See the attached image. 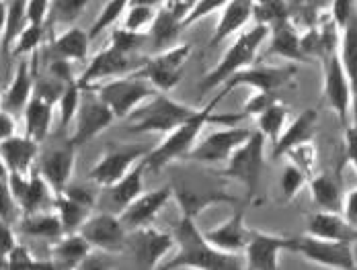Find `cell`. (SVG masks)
<instances>
[{
  "label": "cell",
  "mask_w": 357,
  "mask_h": 270,
  "mask_svg": "<svg viewBox=\"0 0 357 270\" xmlns=\"http://www.w3.org/2000/svg\"><path fill=\"white\" fill-rule=\"evenodd\" d=\"M175 254L162 262V269L195 270H241L245 269V256L214 248L197 225V219L181 215L173 230Z\"/></svg>",
  "instance_id": "obj_1"
},
{
  "label": "cell",
  "mask_w": 357,
  "mask_h": 270,
  "mask_svg": "<svg viewBox=\"0 0 357 270\" xmlns=\"http://www.w3.org/2000/svg\"><path fill=\"white\" fill-rule=\"evenodd\" d=\"M202 113H204V106L181 102L169 97V93H156L128 117L130 119L128 132L138 135H167L181 125L197 119Z\"/></svg>",
  "instance_id": "obj_2"
},
{
  "label": "cell",
  "mask_w": 357,
  "mask_h": 270,
  "mask_svg": "<svg viewBox=\"0 0 357 270\" xmlns=\"http://www.w3.org/2000/svg\"><path fill=\"white\" fill-rule=\"evenodd\" d=\"M269 35H271V27L265 23H257L249 31L238 33L234 43L220 58V62L210 72H206V76L197 84V93L199 95L210 93L218 86H222L230 76H234L243 68L255 64V60L261 51V45L269 39Z\"/></svg>",
  "instance_id": "obj_3"
},
{
  "label": "cell",
  "mask_w": 357,
  "mask_h": 270,
  "mask_svg": "<svg viewBox=\"0 0 357 270\" xmlns=\"http://www.w3.org/2000/svg\"><path fill=\"white\" fill-rule=\"evenodd\" d=\"M265 148H267V139L259 132H252L249 139L228 158L226 166L222 170L224 176L236 180L245 189V201L249 205L257 202L255 197L259 193V184L265 170Z\"/></svg>",
  "instance_id": "obj_4"
},
{
  "label": "cell",
  "mask_w": 357,
  "mask_h": 270,
  "mask_svg": "<svg viewBox=\"0 0 357 270\" xmlns=\"http://www.w3.org/2000/svg\"><path fill=\"white\" fill-rule=\"evenodd\" d=\"M93 88L113 111L115 119H128L138 106H142L150 97L158 93L138 70L105 80Z\"/></svg>",
  "instance_id": "obj_5"
},
{
  "label": "cell",
  "mask_w": 357,
  "mask_h": 270,
  "mask_svg": "<svg viewBox=\"0 0 357 270\" xmlns=\"http://www.w3.org/2000/svg\"><path fill=\"white\" fill-rule=\"evenodd\" d=\"M191 51H193L191 43H175L173 47H169L165 51L144 58L138 72L158 93H171L183 80L185 64H187Z\"/></svg>",
  "instance_id": "obj_6"
},
{
  "label": "cell",
  "mask_w": 357,
  "mask_h": 270,
  "mask_svg": "<svg viewBox=\"0 0 357 270\" xmlns=\"http://www.w3.org/2000/svg\"><path fill=\"white\" fill-rule=\"evenodd\" d=\"M113 121H115L113 111L97 95V90L82 88L80 104L72 121V134L68 135V139L80 150L82 145L91 143L97 135L103 134Z\"/></svg>",
  "instance_id": "obj_7"
},
{
  "label": "cell",
  "mask_w": 357,
  "mask_h": 270,
  "mask_svg": "<svg viewBox=\"0 0 357 270\" xmlns=\"http://www.w3.org/2000/svg\"><path fill=\"white\" fill-rule=\"evenodd\" d=\"M289 250L298 252L308 262L321 264L326 269H357V258L351 241H335V239H322L304 234V236L291 237Z\"/></svg>",
  "instance_id": "obj_8"
},
{
  "label": "cell",
  "mask_w": 357,
  "mask_h": 270,
  "mask_svg": "<svg viewBox=\"0 0 357 270\" xmlns=\"http://www.w3.org/2000/svg\"><path fill=\"white\" fill-rule=\"evenodd\" d=\"M175 250L173 232H162L154 225H144L128 234L126 252L132 254L138 269H158Z\"/></svg>",
  "instance_id": "obj_9"
},
{
  "label": "cell",
  "mask_w": 357,
  "mask_h": 270,
  "mask_svg": "<svg viewBox=\"0 0 357 270\" xmlns=\"http://www.w3.org/2000/svg\"><path fill=\"white\" fill-rule=\"evenodd\" d=\"M322 97L345 129L351 123L354 115V93L349 78L339 60V54H333L326 60H322Z\"/></svg>",
  "instance_id": "obj_10"
},
{
  "label": "cell",
  "mask_w": 357,
  "mask_h": 270,
  "mask_svg": "<svg viewBox=\"0 0 357 270\" xmlns=\"http://www.w3.org/2000/svg\"><path fill=\"white\" fill-rule=\"evenodd\" d=\"M250 134H252L250 129L241 127V125H228L224 129L212 132L206 137L197 139V143L189 152L187 160L206 164V166L226 164L228 158L249 139Z\"/></svg>",
  "instance_id": "obj_11"
},
{
  "label": "cell",
  "mask_w": 357,
  "mask_h": 270,
  "mask_svg": "<svg viewBox=\"0 0 357 270\" xmlns=\"http://www.w3.org/2000/svg\"><path fill=\"white\" fill-rule=\"evenodd\" d=\"M78 232L93 246V250L103 254H123L130 234L117 213L101 209L97 213H91Z\"/></svg>",
  "instance_id": "obj_12"
},
{
  "label": "cell",
  "mask_w": 357,
  "mask_h": 270,
  "mask_svg": "<svg viewBox=\"0 0 357 270\" xmlns=\"http://www.w3.org/2000/svg\"><path fill=\"white\" fill-rule=\"evenodd\" d=\"M150 150H146V145L140 143H115L109 145L107 150L101 154V158L95 162V166L89 170V180L99 186L105 189L109 184L117 182L128 170H132Z\"/></svg>",
  "instance_id": "obj_13"
},
{
  "label": "cell",
  "mask_w": 357,
  "mask_h": 270,
  "mask_svg": "<svg viewBox=\"0 0 357 270\" xmlns=\"http://www.w3.org/2000/svg\"><path fill=\"white\" fill-rule=\"evenodd\" d=\"M76 152L78 148L68 137L64 141L50 145L45 152H39L36 170L45 178V182L52 186L56 195L62 193L70 184L74 166H76Z\"/></svg>",
  "instance_id": "obj_14"
},
{
  "label": "cell",
  "mask_w": 357,
  "mask_h": 270,
  "mask_svg": "<svg viewBox=\"0 0 357 270\" xmlns=\"http://www.w3.org/2000/svg\"><path fill=\"white\" fill-rule=\"evenodd\" d=\"M296 66H247L234 76H230L218 95L226 97L234 88L249 86L252 90H265V93H275L289 84L296 76Z\"/></svg>",
  "instance_id": "obj_15"
},
{
  "label": "cell",
  "mask_w": 357,
  "mask_h": 270,
  "mask_svg": "<svg viewBox=\"0 0 357 270\" xmlns=\"http://www.w3.org/2000/svg\"><path fill=\"white\" fill-rule=\"evenodd\" d=\"M142 62L134 64V56H128L119 49H115L113 45L103 47L99 54H95L89 64L84 68V72L80 74V78H76L80 88H93L105 80L130 74L134 70H138Z\"/></svg>",
  "instance_id": "obj_16"
},
{
  "label": "cell",
  "mask_w": 357,
  "mask_h": 270,
  "mask_svg": "<svg viewBox=\"0 0 357 270\" xmlns=\"http://www.w3.org/2000/svg\"><path fill=\"white\" fill-rule=\"evenodd\" d=\"M8 186L17 199V205L21 209V215H29L43 209H54L56 193L45 182V178L33 170L29 174H8Z\"/></svg>",
  "instance_id": "obj_17"
},
{
  "label": "cell",
  "mask_w": 357,
  "mask_h": 270,
  "mask_svg": "<svg viewBox=\"0 0 357 270\" xmlns=\"http://www.w3.org/2000/svg\"><path fill=\"white\" fill-rule=\"evenodd\" d=\"M146 158V156H144ZM140 160L132 170H128L117 182L101 189L99 199H97V209L101 211H111V213H121L132 201H136L144 193V176L148 172L146 160Z\"/></svg>",
  "instance_id": "obj_18"
},
{
  "label": "cell",
  "mask_w": 357,
  "mask_h": 270,
  "mask_svg": "<svg viewBox=\"0 0 357 270\" xmlns=\"http://www.w3.org/2000/svg\"><path fill=\"white\" fill-rule=\"evenodd\" d=\"M289 246H291V237L250 230L249 241L243 252L245 269L278 270L280 269V256L284 250H289Z\"/></svg>",
  "instance_id": "obj_19"
},
{
  "label": "cell",
  "mask_w": 357,
  "mask_h": 270,
  "mask_svg": "<svg viewBox=\"0 0 357 270\" xmlns=\"http://www.w3.org/2000/svg\"><path fill=\"white\" fill-rule=\"evenodd\" d=\"M173 197H175V189L169 184L158 186L154 191H144L136 201L130 202L119 213V219L123 221L128 232L144 228V225H152V221L162 213V209L171 202Z\"/></svg>",
  "instance_id": "obj_20"
},
{
  "label": "cell",
  "mask_w": 357,
  "mask_h": 270,
  "mask_svg": "<svg viewBox=\"0 0 357 270\" xmlns=\"http://www.w3.org/2000/svg\"><path fill=\"white\" fill-rule=\"evenodd\" d=\"M247 207H249V205L241 207L238 211H234V213H232L228 219H224L222 223L214 225L212 230H206V232H204L206 239H208L214 248H218V250L232 252V254H243L250 236V228H247V223H245Z\"/></svg>",
  "instance_id": "obj_21"
},
{
  "label": "cell",
  "mask_w": 357,
  "mask_h": 270,
  "mask_svg": "<svg viewBox=\"0 0 357 270\" xmlns=\"http://www.w3.org/2000/svg\"><path fill=\"white\" fill-rule=\"evenodd\" d=\"M93 246L84 239L80 232L62 234L50 244V264L54 269L74 270L84 267V262L93 254Z\"/></svg>",
  "instance_id": "obj_22"
},
{
  "label": "cell",
  "mask_w": 357,
  "mask_h": 270,
  "mask_svg": "<svg viewBox=\"0 0 357 270\" xmlns=\"http://www.w3.org/2000/svg\"><path fill=\"white\" fill-rule=\"evenodd\" d=\"M178 209H181V215H187V217H193L197 219L206 209H212L215 205H241V202H247L245 199H238L222 189H189V186H183L175 191V197Z\"/></svg>",
  "instance_id": "obj_23"
},
{
  "label": "cell",
  "mask_w": 357,
  "mask_h": 270,
  "mask_svg": "<svg viewBox=\"0 0 357 270\" xmlns=\"http://www.w3.org/2000/svg\"><path fill=\"white\" fill-rule=\"evenodd\" d=\"M91 35L80 27H66L60 33L50 35L47 45V58L50 60H64V62H84L89 58L91 47Z\"/></svg>",
  "instance_id": "obj_24"
},
{
  "label": "cell",
  "mask_w": 357,
  "mask_h": 270,
  "mask_svg": "<svg viewBox=\"0 0 357 270\" xmlns=\"http://www.w3.org/2000/svg\"><path fill=\"white\" fill-rule=\"evenodd\" d=\"M317 121H319V113L314 109H304L298 117L287 121L286 129L273 143V158L287 156L291 150L310 143L317 134Z\"/></svg>",
  "instance_id": "obj_25"
},
{
  "label": "cell",
  "mask_w": 357,
  "mask_h": 270,
  "mask_svg": "<svg viewBox=\"0 0 357 270\" xmlns=\"http://www.w3.org/2000/svg\"><path fill=\"white\" fill-rule=\"evenodd\" d=\"M306 234L335 241H357V228L351 225L339 211H317L306 219Z\"/></svg>",
  "instance_id": "obj_26"
},
{
  "label": "cell",
  "mask_w": 357,
  "mask_h": 270,
  "mask_svg": "<svg viewBox=\"0 0 357 270\" xmlns=\"http://www.w3.org/2000/svg\"><path fill=\"white\" fill-rule=\"evenodd\" d=\"M33 68L27 60H21L15 74L10 76V82L6 84L4 93L0 95V109L17 115L23 113L29 99L33 97V86H36V74Z\"/></svg>",
  "instance_id": "obj_27"
},
{
  "label": "cell",
  "mask_w": 357,
  "mask_h": 270,
  "mask_svg": "<svg viewBox=\"0 0 357 270\" xmlns=\"http://www.w3.org/2000/svg\"><path fill=\"white\" fill-rule=\"evenodd\" d=\"M0 156L10 172L17 174H29L36 170L39 158V141L29 135H13L4 141H0Z\"/></svg>",
  "instance_id": "obj_28"
},
{
  "label": "cell",
  "mask_w": 357,
  "mask_h": 270,
  "mask_svg": "<svg viewBox=\"0 0 357 270\" xmlns=\"http://www.w3.org/2000/svg\"><path fill=\"white\" fill-rule=\"evenodd\" d=\"M255 15V0H230L222 10L215 23L214 33L210 35V47L224 43L228 37L236 35Z\"/></svg>",
  "instance_id": "obj_29"
},
{
  "label": "cell",
  "mask_w": 357,
  "mask_h": 270,
  "mask_svg": "<svg viewBox=\"0 0 357 270\" xmlns=\"http://www.w3.org/2000/svg\"><path fill=\"white\" fill-rule=\"evenodd\" d=\"M15 230L23 236L50 239V241L58 239L64 234V228H62V221H60L56 209H43V211H36L29 215H21Z\"/></svg>",
  "instance_id": "obj_30"
},
{
  "label": "cell",
  "mask_w": 357,
  "mask_h": 270,
  "mask_svg": "<svg viewBox=\"0 0 357 270\" xmlns=\"http://www.w3.org/2000/svg\"><path fill=\"white\" fill-rule=\"evenodd\" d=\"M339 60L343 64V70L349 78L351 93H354V115L351 123H357V13L349 19V23L341 29L339 39Z\"/></svg>",
  "instance_id": "obj_31"
},
{
  "label": "cell",
  "mask_w": 357,
  "mask_h": 270,
  "mask_svg": "<svg viewBox=\"0 0 357 270\" xmlns=\"http://www.w3.org/2000/svg\"><path fill=\"white\" fill-rule=\"evenodd\" d=\"M310 195L321 211H343V182L333 174H317L308 178Z\"/></svg>",
  "instance_id": "obj_32"
},
{
  "label": "cell",
  "mask_w": 357,
  "mask_h": 270,
  "mask_svg": "<svg viewBox=\"0 0 357 270\" xmlns=\"http://www.w3.org/2000/svg\"><path fill=\"white\" fill-rule=\"evenodd\" d=\"M183 29H185V23L178 17H175L171 10L158 6L156 19L152 23V27L148 29V43L152 45L154 54L165 51L178 43L177 39Z\"/></svg>",
  "instance_id": "obj_33"
},
{
  "label": "cell",
  "mask_w": 357,
  "mask_h": 270,
  "mask_svg": "<svg viewBox=\"0 0 357 270\" xmlns=\"http://www.w3.org/2000/svg\"><path fill=\"white\" fill-rule=\"evenodd\" d=\"M56 104L43 101L39 97H31L27 106L23 109V121H25V135L33 137L36 141H43L54 125Z\"/></svg>",
  "instance_id": "obj_34"
},
{
  "label": "cell",
  "mask_w": 357,
  "mask_h": 270,
  "mask_svg": "<svg viewBox=\"0 0 357 270\" xmlns=\"http://www.w3.org/2000/svg\"><path fill=\"white\" fill-rule=\"evenodd\" d=\"M273 39L267 47V56H278L289 62H302V49H300V35L291 29L287 19L278 21L273 27Z\"/></svg>",
  "instance_id": "obj_35"
},
{
  "label": "cell",
  "mask_w": 357,
  "mask_h": 270,
  "mask_svg": "<svg viewBox=\"0 0 357 270\" xmlns=\"http://www.w3.org/2000/svg\"><path fill=\"white\" fill-rule=\"evenodd\" d=\"M91 0H50L47 15H45V29L47 33L54 35V29L58 27H72L76 19L86 10Z\"/></svg>",
  "instance_id": "obj_36"
},
{
  "label": "cell",
  "mask_w": 357,
  "mask_h": 270,
  "mask_svg": "<svg viewBox=\"0 0 357 270\" xmlns=\"http://www.w3.org/2000/svg\"><path fill=\"white\" fill-rule=\"evenodd\" d=\"M29 17H27V0H8V15H6V25L4 33L0 39V49L4 58H10V49L17 41L21 31L27 27Z\"/></svg>",
  "instance_id": "obj_37"
},
{
  "label": "cell",
  "mask_w": 357,
  "mask_h": 270,
  "mask_svg": "<svg viewBox=\"0 0 357 270\" xmlns=\"http://www.w3.org/2000/svg\"><path fill=\"white\" fill-rule=\"evenodd\" d=\"M257 119V132L263 135L269 143H275L289 121V109L282 101H275L269 109H265Z\"/></svg>",
  "instance_id": "obj_38"
},
{
  "label": "cell",
  "mask_w": 357,
  "mask_h": 270,
  "mask_svg": "<svg viewBox=\"0 0 357 270\" xmlns=\"http://www.w3.org/2000/svg\"><path fill=\"white\" fill-rule=\"evenodd\" d=\"M54 209L62 221V228H64V234H70V232H78L80 225L86 221V217L93 213L91 207L82 205V202L74 201L68 195L64 193H58L56 195V201H54Z\"/></svg>",
  "instance_id": "obj_39"
},
{
  "label": "cell",
  "mask_w": 357,
  "mask_h": 270,
  "mask_svg": "<svg viewBox=\"0 0 357 270\" xmlns=\"http://www.w3.org/2000/svg\"><path fill=\"white\" fill-rule=\"evenodd\" d=\"M130 4H132V0H107L105 6H103L101 13H99V17L93 21V25H91V29H89L91 39H97L103 31L113 29V27L121 21V17H123L126 10L130 8Z\"/></svg>",
  "instance_id": "obj_40"
},
{
  "label": "cell",
  "mask_w": 357,
  "mask_h": 270,
  "mask_svg": "<svg viewBox=\"0 0 357 270\" xmlns=\"http://www.w3.org/2000/svg\"><path fill=\"white\" fill-rule=\"evenodd\" d=\"M45 37H47V29L43 23H27V27L21 31L10 49V58H25V56L37 54V49H39V45H43Z\"/></svg>",
  "instance_id": "obj_41"
},
{
  "label": "cell",
  "mask_w": 357,
  "mask_h": 270,
  "mask_svg": "<svg viewBox=\"0 0 357 270\" xmlns=\"http://www.w3.org/2000/svg\"><path fill=\"white\" fill-rule=\"evenodd\" d=\"M156 13H158L156 6L130 4V8L121 17V27H126L130 31H138V33H148V29L152 27V23L156 19Z\"/></svg>",
  "instance_id": "obj_42"
},
{
  "label": "cell",
  "mask_w": 357,
  "mask_h": 270,
  "mask_svg": "<svg viewBox=\"0 0 357 270\" xmlns=\"http://www.w3.org/2000/svg\"><path fill=\"white\" fill-rule=\"evenodd\" d=\"M146 43H148V33L130 31L126 27H113L111 37H109V45H113L115 49H119L128 56H134L136 51H140Z\"/></svg>",
  "instance_id": "obj_43"
},
{
  "label": "cell",
  "mask_w": 357,
  "mask_h": 270,
  "mask_svg": "<svg viewBox=\"0 0 357 270\" xmlns=\"http://www.w3.org/2000/svg\"><path fill=\"white\" fill-rule=\"evenodd\" d=\"M80 95H82V88L78 86L76 80L70 82V84L64 88L60 101L56 104V111H58V115H60V125H62V127L72 125V121H74V117H76V111H78V104H80Z\"/></svg>",
  "instance_id": "obj_44"
},
{
  "label": "cell",
  "mask_w": 357,
  "mask_h": 270,
  "mask_svg": "<svg viewBox=\"0 0 357 270\" xmlns=\"http://www.w3.org/2000/svg\"><path fill=\"white\" fill-rule=\"evenodd\" d=\"M308 178H310L308 172H304L294 162H287L284 174H282V193H284L286 201H294V197L308 184Z\"/></svg>",
  "instance_id": "obj_45"
},
{
  "label": "cell",
  "mask_w": 357,
  "mask_h": 270,
  "mask_svg": "<svg viewBox=\"0 0 357 270\" xmlns=\"http://www.w3.org/2000/svg\"><path fill=\"white\" fill-rule=\"evenodd\" d=\"M0 217L13 225H17V221L21 219V209L8 186V178L0 180Z\"/></svg>",
  "instance_id": "obj_46"
},
{
  "label": "cell",
  "mask_w": 357,
  "mask_h": 270,
  "mask_svg": "<svg viewBox=\"0 0 357 270\" xmlns=\"http://www.w3.org/2000/svg\"><path fill=\"white\" fill-rule=\"evenodd\" d=\"M33 267H41V262L25 244L17 241L6 256V269H33Z\"/></svg>",
  "instance_id": "obj_47"
},
{
  "label": "cell",
  "mask_w": 357,
  "mask_h": 270,
  "mask_svg": "<svg viewBox=\"0 0 357 270\" xmlns=\"http://www.w3.org/2000/svg\"><path fill=\"white\" fill-rule=\"evenodd\" d=\"M228 2L230 0H197V4L193 6V10L185 19V29L191 27V25H195V23H199V21H204V19H208V17H212L215 13H220Z\"/></svg>",
  "instance_id": "obj_48"
},
{
  "label": "cell",
  "mask_w": 357,
  "mask_h": 270,
  "mask_svg": "<svg viewBox=\"0 0 357 270\" xmlns=\"http://www.w3.org/2000/svg\"><path fill=\"white\" fill-rule=\"evenodd\" d=\"M287 158H289V162H294L296 166H300L304 172H308L312 176V170H314V164H317V148H314L312 141L304 143V145L291 150L287 154Z\"/></svg>",
  "instance_id": "obj_49"
},
{
  "label": "cell",
  "mask_w": 357,
  "mask_h": 270,
  "mask_svg": "<svg viewBox=\"0 0 357 270\" xmlns=\"http://www.w3.org/2000/svg\"><path fill=\"white\" fill-rule=\"evenodd\" d=\"M275 101H280V99L275 97V93L255 90L249 97V101L245 102V109H243V111H245L247 117H257V115H261L265 109H269Z\"/></svg>",
  "instance_id": "obj_50"
},
{
  "label": "cell",
  "mask_w": 357,
  "mask_h": 270,
  "mask_svg": "<svg viewBox=\"0 0 357 270\" xmlns=\"http://www.w3.org/2000/svg\"><path fill=\"white\" fill-rule=\"evenodd\" d=\"M356 13V0H331V19L339 29H343Z\"/></svg>",
  "instance_id": "obj_51"
},
{
  "label": "cell",
  "mask_w": 357,
  "mask_h": 270,
  "mask_svg": "<svg viewBox=\"0 0 357 270\" xmlns=\"http://www.w3.org/2000/svg\"><path fill=\"white\" fill-rule=\"evenodd\" d=\"M15 232H17L15 225L8 223V221H4V219L0 217V269L6 267V256H8V252L13 250V246L17 244Z\"/></svg>",
  "instance_id": "obj_52"
},
{
  "label": "cell",
  "mask_w": 357,
  "mask_h": 270,
  "mask_svg": "<svg viewBox=\"0 0 357 270\" xmlns=\"http://www.w3.org/2000/svg\"><path fill=\"white\" fill-rule=\"evenodd\" d=\"M343 137H345V162H349L354 170L357 172V125L349 123L343 129Z\"/></svg>",
  "instance_id": "obj_53"
},
{
  "label": "cell",
  "mask_w": 357,
  "mask_h": 270,
  "mask_svg": "<svg viewBox=\"0 0 357 270\" xmlns=\"http://www.w3.org/2000/svg\"><path fill=\"white\" fill-rule=\"evenodd\" d=\"M197 4V0H162V8H167V10H171L175 17H178L183 23H185V19L189 17V13L193 10V6Z\"/></svg>",
  "instance_id": "obj_54"
},
{
  "label": "cell",
  "mask_w": 357,
  "mask_h": 270,
  "mask_svg": "<svg viewBox=\"0 0 357 270\" xmlns=\"http://www.w3.org/2000/svg\"><path fill=\"white\" fill-rule=\"evenodd\" d=\"M17 135V117L4 109H0V141Z\"/></svg>",
  "instance_id": "obj_55"
},
{
  "label": "cell",
  "mask_w": 357,
  "mask_h": 270,
  "mask_svg": "<svg viewBox=\"0 0 357 270\" xmlns=\"http://www.w3.org/2000/svg\"><path fill=\"white\" fill-rule=\"evenodd\" d=\"M341 213L345 215V219H347L351 225H356L357 228V189L349 191V193L345 195V201H343V211H341Z\"/></svg>",
  "instance_id": "obj_56"
},
{
  "label": "cell",
  "mask_w": 357,
  "mask_h": 270,
  "mask_svg": "<svg viewBox=\"0 0 357 270\" xmlns=\"http://www.w3.org/2000/svg\"><path fill=\"white\" fill-rule=\"evenodd\" d=\"M6 15H8V0H0V39H2V33H4Z\"/></svg>",
  "instance_id": "obj_57"
},
{
  "label": "cell",
  "mask_w": 357,
  "mask_h": 270,
  "mask_svg": "<svg viewBox=\"0 0 357 270\" xmlns=\"http://www.w3.org/2000/svg\"><path fill=\"white\" fill-rule=\"evenodd\" d=\"M132 4H148V6H160L162 4V0H132Z\"/></svg>",
  "instance_id": "obj_58"
},
{
  "label": "cell",
  "mask_w": 357,
  "mask_h": 270,
  "mask_svg": "<svg viewBox=\"0 0 357 270\" xmlns=\"http://www.w3.org/2000/svg\"><path fill=\"white\" fill-rule=\"evenodd\" d=\"M308 4L314 8H324L326 4H331V0H308Z\"/></svg>",
  "instance_id": "obj_59"
},
{
  "label": "cell",
  "mask_w": 357,
  "mask_h": 270,
  "mask_svg": "<svg viewBox=\"0 0 357 270\" xmlns=\"http://www.w3.org/2000/svg\"><path fill=\"white\" fill-rule=\"evenodd\" d=\"M4 178H8V168H6V164H4V160L0 156V180H4Z\"/></svg>",
  "instance_id": "obj_60"
},
{
  "label": "cell",
  "mask_w": 357,
  "mask_h": 270,
  "mask_svg": "<svg viewBox=\"0 0 357 270\" xmlns=\"http://www.w3.org/2000/svg\"><path fill=\"white\" fill-rule=\"evenodd\" d=\"M0 56H2V49H0Z\"/></svg>",
  "instance_id": "obj_61"
},
{
  "label": "cell",
  "mask_w": 357,
  "mask_h": 270,
  "mask_svg": "<svg viewBox=\"0 0 357 270\" xmlns=\"http://www.w3.org/2000/svg\"><path fill=\"white\" fill-rule=\"evenodd\" d=\"M356 125H357V123H356Z\"/></svg>",
  "instance_id": "obj_62"
}]
</instances>
